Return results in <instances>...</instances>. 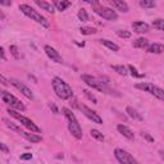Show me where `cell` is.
Masks as SVG:
<instances>
[{
	"label": "cell",
	"instance_id": "cell-41",
	"mask_svg": "<svg viewBox=\"0 0 164 164\" xmlns=\"http://www.w3.org/2000/svg\"><path fill=\"white\" fill-rule=\"evenodd\" d=\"M0 81H2V83H3V85H7V83H8V82H7V80H5V77H4L3 74H0Z\"/></svg>",
	"mask_w": 164,
	"mask_h": 164
},
{
	"label": "cell",
	"instance_id": "cell-17",
	"mask_svg": "<svg viewBox=\"0 0 164 164\" xmlns=\"http://www.w3.org/2000/svg\"><path fill=\"white\" fill-rule=\"evenodd\" d=\"M146 50L150 54H162V53H164V45L163 44L154 42V44H151V45H149L146 48Z\"/></svg>",
	"mask_w": 164,
	"mask_h": 164
},
{
	"label": "cell",
	"instance_id": "cell-25",
	"mask_svg": "<svg viewBox=\"0 0 164 164\" xmlns=\"http://www.w3.org/2000/svg\"><path fill=\"white\" fill-rule=\"evenodd\" d=\"M112 68H113V71H115L118 74H121V76H126L128 73L127 68L124 67V65H112Z\"/></svg>",
	"mask_w": 164,
	"mask_h": 164
},
{
	"label": "cell",
	"instance_id": "cell-29",
	"mask_svg": "<svg viewBox=\"0 0 164 164\" xmlns=\"http://www.w3.org/2000/svg\"><path fill=\"white\" fill-rule=\"evenodd\" d=\"M77 16H78V19L82 21V22H87V21H89V16H87V12H86L85 9H80Z\"/></svg>",
	"mask_w": 164,
	"mask_h": 164
},
{
	"label": "cell",
	"instance_id": "cell-9",
	"mask_svg": "<svg viewBox=\"0 0 164 164\" xmlns=\"http://www.w3.org/2000/svg\"><path fill=\"white\" fill-rule=\"evenodd\" d=\"M114 155H115V159L122 164H136L137 163V160L131 155L128 151H126L123 149H115Z\"/></svg>",
	"mask_w": 164,
	"mask_h": 164
},
{
	"label": "cell",
	"instance_id": "cell-12",
	"mask_svg": "<svg viewBox=\"0 0 164 164\" xmlns=\"http://www.w3.org/2000/svg\"><path fill=\"white\" fill-rule=\"evenodd\" d=\"M44 50H45L46 55L51 59V62H55V63H58V64H63V63H64V62H63V58L60 57V54H59L55 49H54V48H51L50 45H45Z\"/></svg>",
	"mask_w": 164,
	"mask_h": 164
},
{
	"label": "cell",
	"instance_id": "cell-37",
	"mask_svg": "<svg viewBox=\"0 0 164 164\" xmlns=\"http://www.w3.org/2000/svg\"><path fill=\"white\" fill-rule=\"evenodd\" d=\"M83 2H86V3H90L92 7L99 5V2H97V0H83Z\"/></svg>",
	"mask_w": 164,
	"mask_h": 164
},
{
	"label": "cell",
	"instance_id": "cell-19",
	"mask_svg": "<svg viewBox=\"0 0 164 164\" xmlns=\"http://www.w3.org/2000/svg\"><path fill=\"white\" fill-rule=\"evenodd\" d=\"M35 3H36V5H39L41 9H44V10H46V12H49V13H54L55 10H54V7L50 4V3H48V2H44V0H35Z\"/></svg>",
	"mask_w": 164,
	"mask_h": 164
},
{
	"label": "cell",
	"instance_id": "cell-28",
	"mask_svg": "<svg viewBox=\"0 0 164 164\" xmlns=\"http://www.w3.org/2000/svg\"><path fill=\"white\" fill-rule=\"evenodd\" d=\"M152 27L158 28L160 31H164V19H155V21H152Z\"/></svg>",
	"mask_w": 164,
	"mask_h": 164
},
{
	"label": "cell",
	"instance_id": "cell-4",
	"mask_svg": "<svg viewBox=\"0 0 164 164\" xmlns=\"http://www.w3.org/2000/svg\"><path fill=\"white\" fill-rule=\"evenodd\" d=\"M81 78L86 85H89L90 87H92V89H95L97 91L105 92V94H113L112 90L106 86V82H103V80H100V78L92 77V76H90V74H82Z\"/></svg>",
	"mask_w": 164,
	"mask_h": 164
},
{
	"label": "cell",
	"instance_id": "cell-3",
	"mask_svg": "<svg viewBox=\"0 0 164 164\" xmlns=\"http://www.w3.org/2000/svg\"><path fill=\"white\" fill-rule=\"evenodd\" d=\"M19 10L22 13H23L25 16H27L28 18H31L32 21H35V22H37L39 25H41V26H44V27H49L50 25H49V21L44 17V16H41L37 10H35L34 8H31L30 5H27V4H21L19 5Z\"/></svg>",
	"mask_w": 164,
	"mask_h": 164
},
{
	"label": "cell",
	"instance_id": "cell-36",
	"mask_svg": "<svg viewBox=\"0 0 164 164\" xmlns=\"http://www.w3.org/2000/svg\"><path fill=\"white\" fill-rule=\"evenodd\" d=\"M0 4L4 7H9V5H12V0H0Z\"/></svg>",
	"mask_w": 164,
	"mask_h": 164
},
{
	"label": "cell",
	"instance_id": "cell-18",
	"mask_svg": "<svg viewBox=\"0 0 164 164\" xmlns=\"http://www.w3.org/2000/svg\"><path fill=\"white\" fill-rule=\"evenodd\" d=\"M53 4L58 10H60V12H63V10H65L68 7H71L69 0H53Z\"/></svg>",
	"mask_w": 164,
	"mask_h": 164
},
{
	"label": "cell",
	"instance_id": "cell-10",
	"mask_svg": "<svg viewBox=\"0 0 164 164\" xmlns=\"http://www.w3.org/2000/svg\"><path fill=\"white\" fill-rule=\"evenodd\" d=\"M9 82L12 83L17 90H19L22 94H23V95L27 97V99H30V100L34 99V94H32V91L28 89V87H27L25 83H22L19 80H17V78H10V80H9Z\"/></svg>",
	"mask_w": 164,
	"mask_h": 164
},
{
	"label": "cell",
	"instance_id": "cell-5",
	"mask_svg": "<svg viewBox=\"0 0 164 164\" xmlns=\"http://www.w3.org/2000/svg\"><path fill=\"white\" fill-rule=\"evenodd\" d=\"M135 87H136V89H138V90L146 91V92H149L150 95L155 96L157 99L164 101V90L160 89V87H158V86H155V85L149 83V82H140V83H136Z\"/></svg>",
	"mask_w": 164,
	"mask_h": 164
},
{
	"label": "cell",
	"instance_id": "cell-30",
	"mask_svg": "<svg viewBox=\"0 0 164 164\" xmlns=\"http://www.w3.org/2000/svg\"><path fill=\"white\" fill-rule=\"evenodd\" d=\"M117 35L121 39H129L131 37V32L127 31V30H118L117 31Z\"/></svg>",
	"mask_w": 164,
	"mask_h": 164
},
{
	"label": "cell",
	"instance_id": "cell-27",
	"mask_svg": "<svg viewBox=\"0 0 164 164\" xmlns=\"http://www.w3.org/2000/svg\"><path fill=\"white\" fill-rule=\"evenodd\" d=\"M80 32L82 35H94V34H96V30L92 27H81Z\"/></svg>",
	"mask_w": 164,
	"mask_h": 164
},
{
	"label": "cell",
	"instance_id": "cell-40",
	"mask_svg": "<svg viewBox=\"0 0 164 164\" xmlns=\"http://www.w3.org/2000/svg\"><path fill=\"white\" fill-rule=\"evenodd\" d=\"M0 54H2V59L5 60V51H4V48H0Z\"/></svg>",
	"mask_w": 164,
	"mask_h": 164
},
{
	"label": "cell",
	"instance_id": "cell-26",
	"mask_svg": "<svg viewBox=\"0 0 164 164\" xmlns=\"http://www.w3.org/2000/svg\"><path fill=\"white\" fill-rule=\"evenodd\" d=\"M127 68H128V71H129V73H131V74H132V76H134V77H136V78H143V77H144V74H143V73H138V72H137V69H136V68L134 67V65H132V64H129V65H128V67H127Z\"/></svg>",
	"mask_w": 164,
	"mask_h": 164
},
{
	"label": "cell",
	"instance_id": "cell-7",
	"mask_svg": "<svg viewBox=\"0 0 164 164\" xmlns=\"http://www.w3.org/2000/svg\"><path fill=\"white\" fill-rule=\"evenodd\" d=\"M8 113H9V115L10 117H13V118H16L17 121H19L22 124H23L26 128H28L30 131H32V132H37V134H41V129H40V127H37L34 122L31 121V119H28L27 117H25V115H22L21 113H18V112H16L14 109H8Z\"/></svg>",
	"mask_w": 164,
	"mask_h": 164
},
{
	"label": "cell",
	"instance_id": "cell-20",
	"mask_svg": "<svg viewBox=\"0 0 164 164\" xmlns=\"http://www.w3.org/2000/svg\"><path fill=\"white\" fill-rule=\"evenodd\" d=\"M126 113H127L131 118L136 119V121H143V117H141V114L136 110V109H134L132 106H127V108H126Z\"/></svg>",
	"mask_w": 164,
	"mask_h": 164
},
{
	"label": "cell",
	"instance_id": "cell-42",
	"mask_svg": "<svg viewBox=\"0 0 164 164\" xmlns=\"http://www.w3.org/2000/svg\"><path fill=\"white\" fill-rule=\"evenodd\" d=\"M159 154H160V158L164 160V151H163V150H160V151H159Z\"/></svg>",
	"mask_w": 164,
	"mask_h": 164
},
{
	"label": "cell",
	"instance_id": "cell-13",
	"mask_svg": "<svg viewBox=\"0 0 164 164\" xmlns=\"http://www.w3.org/2000/svg\"><path fill=\"white\" fill-rule=\"evenodd\" d=\"M108 3L110 4L114 9L119 10V12L122 13H127L128 12V5L124 0H108Z\"/></svg>",
	"mask_w": 164,
	"mask_h": 164
},
{
	"label": "cell",
	"instance_id": "cell-6",
	"mask_svg": "<svg viewBox=\"0 0 164 164\" xmlns=\"http://www.w3.org/2000/svg\"><path fill=\"white\" fill-rule=\"evenodd\" d=\"M0 96H2V100L3 103H5L7 105H9L12 109H17V110H26V106L25 104L22 103L21 100H18L14 95H12L10 92L5 91V90H2L0 91Z\"/></svg>",
	"mask_w": 164,
	"mask_h": 164
},
{
	"label": "cell",
	"instance_id": "cell-23",
	"mask_svg": "<svg viewBox=\"0 0 164 164\" xmlns=\"http://www.w3.org/2000/svg\"><path fill=\"white\" fill-rule=\"evenodd\" d=\"M155 5H157L155 0H141V2H140V7L141 8H145V9L154 8Z\"/></svg>",
	"mask_w": 164,
	"mask_h": 164
},
{
	"label": "cell",
	"instance_id": "cell-38",
	"mask_svg": "<svg viewBox=\"0 0 164 164\" xmlns=\"http://www.w3.org/2000/svg\"><path fill=\"white\" fill-rule=\"evenodd\" d=\"M0 149H2V151H4L5 154H8V152H9V149H8V148L5 146V144H3V143L0 144Z\"/></svg>",
	"mask_w": 164,
	"mask_h": 164
},
{
	"label": "cell",
	"instance_id": "cell-33",
	"mask_svg": "<svg viewBox=\"0 0 164 164\" xmlns=\"http://www.w3.org/2000/svg\"><path fill=\"white\" fill-rule=\"evenodd\" d=\"M83 94H85V96L87 97V99H89L90 101H92L94 104H97V99H96V97L89 91V90H83Z\"/></svg>",
	"mask_w": 164,
	"mask_h": 164
},
{
	"label": "cell",
	"instance_id": "cell-2",
	"mask_svg": "<svg viewBox=\"0 0 164 164\" xmlns=\"http://www.w3.org/2000/svg\"><path fill=\"white\" fill-rule=\"evenodd\" d=\"M62 112H63L64 117L67 118V121H68V129L72 134V136H74L77 140H81L82 138V128H81V126L77 121V118H76V115L68 108H63Z\"/></svg>",
	"mask_w": 164,
	"mask_h": 164
},
{
	"label": "cell",
	"instance_id": "cell-21",
	"mask_svg": "<svg viewBox=\"0 0 164 164\" xmlns=\"http://www.w3.org/2000/svg\"><path fill=\"white\" fill-rule=\"evenodd\" d=\"M134 46L137 48V49H146L149 46V41L144 37H140V39L134 41Z\"/></svg>",
	"mask_w": 164,
	"mask_h": 164
},
{
	"label": "cell",
	"instance_id": "cell-16",
	"mask_svg": "<svg viewBox=\"0 0 164 164\" xmlns=\"http://www.w3.org/2000/svg\"><path fill=\"white\" fill-rule=\"evenodd\" d=\"M117 129H118V132L121 134L122 136H124L126 138H128V140H134V138H135L134 132H132V131H131L127 126H124V124H118V126H117Z\"/></svg>",
	"mask_w": 164,
	"mask_h": 164
},
{
	"label": "cell",
	"instance_id": "cell-34",
	"mask_svg": "<svg viewBox=\"0 0 164 164\" xmlns=\"http://www.w3.org/2000/svg\"><path fill=\"white\" fill-rule=\"evenodd\" d=\"M19 158H21V160H31L32 159V154H31V152H25V154H22Z\"/></svg>",
	"mask_w": 164,
	"mask_h": 164
},
{
	"label": "cell",
	"instance_id": "cell-35",
	"mask_svg": "<svg viewBox=\"0 0 164 164\" xmlns=\"http://www.w3.org/2000/svg\"><path fill=\"white\" fill-rule=\"evenodd\" d=\"M141 136H143L145 140H148L149 141V143H154V137H151L148 132H143V134H141Z\"/></svg>",
	"mask_w": 164,
	"mask_h": 164
},
{
	"label": "cell",
	"instance_id": "cell-39",
	"mask_svg": "<svg viewBox=\"0 0 164 164\" xmlns=\"http://www.w3.org/2000/svg\"><path fill=\"white\" fill-rule=\"evenodd\" d=\"M49 106H50V109H53V112L55 113V114L58 113V109H57V106H55V104H54V103H50Z\"/></svg>",
	"mask_w": 164,
	"mask_h": 164
},
{
	"label": "cell",
	"instance_id": "cell-32",
	"mask_svg": "<svg viewBox=\"0 0 164 164\" xmlns=\"http://www.w3.org/2000/svg\"><path fill=\"white\" fill-rule=\"evenodd\" d=\"M9 51L16 59H19V51H18V48L16 45H10L9 46Z\"/></svg>",
	"mask_w": 164,
	"mask_h": 164
},
{
	"label": "cell",
	"instance_id": "cell-14",
	"mask_svg": "<svg viewBox=\"0 0 164 164\" xmlns=\"http://www.w3.org/2000/svg\"><path fill=\"white\" fill-rule=\"evenodd\" d=\"M31 132H32V131H31ZM31 132H26V131L21 129L19 135L23 138H26L27 141H30V143H40V141H42V137L40 135H37V132H34V134H31Z\"/></svg>",
	"mask_w": 164,
	"mask_h": 164
},
{
	"label": "cell",
	"instance_id": "cell-15",
	"mask_svg": "<svg viewBox=\"0 0 164 164\" xmlns=\"http://www.w3.org/2000/svg\"><path fill=\"white\" fill-rule=\"evenodd\" d=\"M132 28L135 32H137V34H146V32H149V30H150V26L148 23H145V22L137 21V22H134L132 23Z\"/></svg>",
	"mask_w": 164,
	"mask_h": 164
},
{
	"label": "cell",
	"instance_id": "cell-1",
	"mask_svg": "<svg viewBox=\"0 0 164 164\" xmlns=\"http://www.w3.org/2000/svg\"><path fill=\"white\" fill-rule=\"evenodd\" d=\"M51 85H53V89H54V92L57 94V96L62 100H68L73 96V90L72 87L65 82L63 81L62 78L59 77H55L53 78L51 81Z\"/></svg>",
	"mask_w": 164,
	"mask_h": 164
},
{
	"label": "cell",
	"instance_id": "cell-11",
	"mask_svg": "<svg viewBox=\"0 0 164 164\" xmlns=\"http://www.w3.org/2000/svg\"><path fill=\"white\" fill-rule=\"evenodd\" d=\"M80 109L82 110V113L90 119V121H92L94 123H97V124H103V119L101 117L97 114L95 110H92V109H90L89 106H86V105H81Z\"/></svg>",
	"mask_w": 164,
	"mask_h": 164
},
{
	"label": "cell",
	"instance_id": "cell-22",
	"mask_svg": "<svg viewBox=\"0 0 164 164\" xmlns=\"http://www.w3.org/2000/svg\"><path fill=\"white\" fill-rule=\"evenodd\" d=\"M100 42L103 44L104 46H106L108 49H110V50H113V51H118V50H119V46L117 45V44H114V42H112V41H109V40L103 39V40H100Z\"/></svg>",
	"mask_w": 164,
	"mask_h": 164
},
{
	"label": "cell",
	"instance_id": "cell-31",
	"mask_svg": "<svg viewBox=\"0 0 164 164\" xmlns=\"http://www.w3.org/2000/svg\"><path fill=\"white\" fill-rule=\"evenodd\" d=\"M4 123H5V126L8 127V128H10V129H12V131H16V132H21V128L18 127V126H16L14 123H12V122H9L8 121V119H4Z\"/></svg>",
	"mask_w": 164,
	"mask_h": 164
},
{
	"label": "cell",
	"instance_id": "cell-24",
	"mask_svg": "<svg viewBox=\"0 0 164 164\" xmlns=\"http://www.w3.org/2000/svg\"><path fill=\"white\" fill-rule=\"evenodd\" d=\"M90 134H91V136L95 138V140H97V141H104V135L100 132L99 129H95V128H92L91 131H90Z\"/></svg>",
	"mask_w": 164,
	"mask_h": 164
},
{
	"label": "cell",
	"instance_id": "cell-8",
	"mask_svg": "<svg viewBox=\"0 0 164 164\" xmlns=\"http://www.w3.org/2000/svg\"><path fill=\"white\" fill-rule=\"evenodd\" d=\"M94 9V12L97 14V16H100L101 18H105L108 21H114L118 18L117 13H115V10L110 9V8H106V7H100V5H96V7H92Z\"/></svg>",
	"mask_w": 164,
	"mask_h": 164
}]
</instances>
